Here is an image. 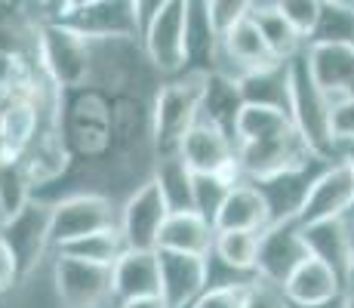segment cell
Masks as SVG:
<instances>
[{"mask_svg": "<svg viewBox=\"0 0 354 308\" xmlns=\"http://www.w3.org/2000/svg\"><path fill=\"white\" fill-rule=\"evenodd\" d=\"M290 118L317 161H336V108L326 102L321 87L311 78L305 50L296 59H290Z\"/></svg>", "mask_w": 354, "mask_h": 308, "instance_id": "1", "label": "cell"}, {"mask_svg": "<svg viewBox=\"0 0 354 308\" xmlns=\"http://www.w3.org/2000/svg\"><path fill=\"white\" fill-rule=\"evenodd\" d=\"M203 71H185V78L163 84L151 102V154L176 157L185 133L201 118L203 99Z\"/></svg>", "mask_w": 354, "mask_h": 308, "instance_id": "2", "label": "cell"}, {"mask_svg": "<svg viewBox=\"0 0 354 308\" xmlns=\"http://www.w3.org/2000/svg\"><path fill=\"white\" fill-rule=\"evenodd\" d=\"M56 123L74 154L99 161L102 154L111 152V96H105V90L99 87H80V90L62 93Z\"/></svg>", "mask_w": 354, "mask_h": 308, "instance_id": "3", "label": "cell"}, {"mask_svg": "<svg viewBox=\"0 0 354 308\" xmlns=\"http://www.w3.org/2000/svg\"><path fill=\"white\" fill-rule=\"evenodd\" d=\"M37 65L40 74L59 93L90 87L93 78V44L71 25L44 19L37 31Z\"/></svg>", "mask_w": 354, "mask_h": 308, "instance_id": "4", "label": "cell"}, {"mask_svg": "<svg viewBox=\"0 0 354 308\" xmlns=\"http://www.w3.org/2000/svg\"><path fill=\"white\" fill-rule=\"evenodd\" d=\"M354 213V170L348 161L336 157L333 163H324L315 173L302 203H299L296 222L315 225L330 219H351Z\"/></svg>", "mask_w": 354, "mask_h": 308, "instance_id": "5", "label": "cell"}, {"mask_svg": "<svg viewBox=\"0 0 354 308\" xmlns=\"http://www.w3.org/2000/svg\"><path fill=\"white\" fill-rule=\"evenodd\" d=\"M50 222H53V203L44 201H31L16 216L0 219V241L12 253L22 280H28L37 271V265L44 262V253L53 246Z\"/></svg>", "mask_w": 354, "mask_h": 308, "instance_id": "6", "label": "cell"}, {"mask_svg": "<svg viewBox=\"0 0 354 308\" xmlns=\"http://www.w3.org/2000/svg\"><path fill=\"white\" fill-rule=\"evenodd\" d=\"M188 3L192 0H169L142 31L145 56L160 74L188 71Z\"/></svg>", "mask_w": 354, "mask_h": 308, "instance_id": "7", "label": "cell"}, {"mask_svg": "<svg viewBox=\"0 0 354 308\" xmlns=\"http://www.w3.org/2000/svg\"><path fill=\"white\" fill-rule=\"evenodd\" d=\"M169 213L173 210H169L154 176H148L145 182L136 185L124 201V207L118 210V228L129 250H158L160 228Z\"/></svg>", "mask_w": 354, "mask_h": 308, "instance_id": "8", "label": "cell"}, {"mask_svg": "<svg viewBox=\"0 0 354 308\" xmlns=\"http://www.w3.org/2000/svg\"><path fill=\"white\" fill-rule=\"evenodd\" d=\"M111 225H118V210H114L111 197L99 194V191H77V194H68L53 203L50 241L59 250L77 237L111 228Z\"/></svg>", "mask_w": 354, "mask_h": 308, "instance_id": "9", "label": "cell"}, {"mask_svg": "<svg viewBox=\"0 0 354 308\" xmlns=\"http://www.w3.org/2000/svg\"><path fill=\"white\" fill-rule=\"evenodd\" d=\"M53 290L62 308H105L108 302H114L111 269L80 262L62 253H56V262H53Z\"/></svg>", "mask_w": 354, "mask_h": 308, "instance_id": "10", "label": "cell"}, {"mask_svg": "<svg viewBox=\"0 0 354 308\" xmlns=\"http://www.w3.org/2000/svg\"><path fill=\"white\" fill-rule=\"evenodd\" d=\"M179 157L185 161V167L192 173H213L225 176L228 182H241V163H237V148L234 136L219 129L216 123L197 118V123L185 133L179 148Z\"/></svg>", "mask_w": 354, "mask_h": 308, "instance_id": "11", "label": "cell"}, {"mask_svg": "<svg viewBox=\"0 0 354 308\" xmlns=\"http://www.w3.org/2000/svg\"><path fill=\"white\" fill-rule=\"evenodd\" d=\"M308 244H305V228L296 219H281L271 222L259 235V259H256V278L268 280L274 287H283L287 278L308 259Z\"/></svg>", "mask_w": 354, "mask_h": 308, "instance_id": "12", "label": "cell"}, {"mask_svg": "<svg viewBox=\"0 0 354 308\" xmlns=\"http://www.w3.org/2000/svg\"><path fill=\"white\" fill-rule=\"evenodd\" d=\"M305 62L333 108L354 102V44H308Z\"/></svg>", "mask_w": 354, "mask_h": 308, "instance_id": "13", "label": "cell"}, {"mask_svg": "<svg viewBox=\"0 0 354 308\" xmlns=\"http://www.w3.org/2000/svg\"><path fill=\"white\" fill-rule=\"evenodd\" d=\"M160 262V299L169 308H192L209 287V259L188 253L158 250Z\"/></svg>", "mask_w": 354, "mask_h": 308, "instance_id": "14", "label": "cell"}, {"mask_svg": "<svg viewBox=\"0 0 354 308\" xmlns=\"http://www.w3.org/2000/svg\"><path fill=\"white\" fill-rule=\"evenodd\" d=\"M77 34H84L90 44H105V40H133L139 37V25L133 16V3L129 0H96L93 6L77 12H68L62 19Z\"/></svg>", "mask_w": 354, "mask_h": 308, "instance_id": "15", "label": "cell"}, {"mask_svg": "<svg viewBox=\"0 0 354 308\" xmlns=\"http://www.w3.org/2000/svg\"><path fill=\"white\" fill-rule=\"evenodd\" d=\"M71 161H74V152L68 148V139L56 120L40 129L37 139L22 154V167L28 173L31 188H44V185L59 182L71 170Z\"/></svg>", "mask_w": 354, "mask_h": 308, "instance_id": "16", "label": "cell"}, {"mask_svg": "<svg viewBox=\"0 0 354 308\" xmlns=\"http://www.w3.org/2000/svg\"><path fill=\"white\" fill-rule=\"evenodd\" d=\"M290 305H324L345 296V278L324 259L308 256L281 287Z\"/></svg>", "mask_w": 354, "mask_h": 308, "instance_id": "17", "label": "cell"}, {"mask_svg": "<svg viewBox=\"0 0 354 308\" xmlns=\"http://www.w3.org/2000/svg\"><path fill=\"white\" fill-rule=\"evenodd\" d=\"M111 290L114 302H129V299L160 296V262L158 250H129L114 262L111 269Z\"/></svg>", "mask_w": 354, "mask_h": 308, "instance_id": "18", "label": "cell"}, {"mask_svg": "<svg viewBox=\"0 0 354 308\" xmlns=\"http://www.w3.org/2000/svg\"><path fill=\"white\" fill-rule=\"evenodd\" d=\"M271 225V207L265 201L262 188L250 179H241L237 185H231V191L225 194L222 207L213 216V228L216 231H265Z\"/></svg>", "mask_w": 354, "mask_h": 308, "instance_id": "19", "label": "cell"}, {"mask_svg": "<svg viewBox=\"0 0 354 308\" xmlns=\"http://www.w3.org/2000/svg\"><path fill=\"white\" fill-rule=\"evenodd\" d=\"M216 244V228L207 216L197 210H173L167 216L158 237V250H173V253H188V256H213Z\"/></svg>", "mask_w": 354, "mask_h": 308, "instance_id": "20", "label": "cell"}, {"mask_svg": "<svg viewBox=\"0 0 354 308\" xmlns=\"http://www.w3.org/2000/svg\"><path fill=\"white\" fill-rule=\"evenodd\" d=\"M243 93H241V84H237L234 74L228 71H209L203 78V99H201V118L216 123L219 129L234 136V123L243 111Z\"/></svg>", "mask_w": 354, "mask_h": 308, "instance_id": "21", "label": "cell"}, {"mask_svg": "<svg viewBox=\"0 0 354 308\" xmlns=\"http://www.w3.org/2000/svg\"><path fill=\"white\" fill-rule=\"evenodd\" d=\"M302 228H305V244H308L311 256L324 259L326 265H333L345 278L348 262H351V250H354L351 219H330V222L302 225Z\"/></svg>", "mask_w": 354, "mask_h": 308, "instance_id": "22", "label": "cell"}, {"mask_svg": "<svg viewBox=\"0 0 354 308\" xmlns=\"http://www.w3.org/2000/svg\"><path fill=\"white\" fill-rule=\"evenodd\" d=\"M222 50H225V56L231 62H237L241 74L259 71V68H271L281 62L271 53V46L265 44L262 31H259V25L250 16L241 19L237 25H231V28L222 34ZM241 74H237V78H241Z\"/></svg>", "mask_w": 354, "mask_h": 308, "instance_id": "23", "label": "cell"}, {"mask_svg": "<svg viewBox=\"0 0 354 308\" xmlns=\"http://www.w3.org/2000/svg\"><path fill=\"white\" fill-rule=\"evenodd\" d=\"M188 71H216V53L222 50V37L213 25L207 0H192L188 3Z\"/></svg>", "mask_w": 354, "mask_h": 308, "instance_id": "24", "label": "cell"}, {"mask_svg": "<svg viewBox=\"0 0 354 308\" xmlns=\"http://www.w3.org/2000/svg\"><path fill=\"white\" fill-rule=\"evenodd\" d=\"M237 84H241L243 102L250 105H274L290 111V62H277L271 68L241 74Z\"/></svg>", "mask_w": 354, "mask_h": 308, "instance_id": "25", "label": "cell"}, {"mask_svg": "<svg viewBox=\"0 0 354 308\" xmlns=\"http://www.w3.org/2000/svg\"><path fill=\"white\" fill-rule=\"evenodd\" d=\"M259 235L262 231H216L213 244V262H219L222 269L234 271V275L256 278V259H259Z\"/></svg>", "mask_w": 354, "mask_h": 308, "instance_id": "26", "label": "cell"}, {"mask_svg": "<svg viewBox=\"0 0 354 308\" xmlns=\"http://www.w3.org/2000/svg\"><path fill=\"white\" fill-rule=\"evenodd\" d=\"M56 253L80 259V262H90V265H102V269H114V262L127 253V241H124V235H120L118 225H111V228L93 231V235L77 237V241L59 246Z\"/></svg>", "mask_w": 354, "mask_h": 308, "instance_id": "27", "label": "cell"}, {"mask_svg": "<svg viewBox=\"0 0 354 308\" xmlns=\"http://www.w3.org/2000/svg\"><path fill=\"white\" fill-rule=\"evenodd\" d=\"M250 19L259 25L265 44L271 46V53H274L281 62H290V59H296L299 53H302V37H299V31L292 28L287 19H283V12L277 10L274 3L271 6H256V10L250 12Z\"/></svg>", "mask_w": 354, "mask_h": 308, "instance_id": "28", "label": "cell"}, {"mask_svg": "<svg viewBox=\"0 0 354 308\" xmlns=\"http://www.w3.org/2000/svg\"><path fill=\"white\" fill-rule=\"evenodd\" d=\"M151 176L158 179L169 210H194V173L185 167L179 154L154 161Z\"/></svg>", "mask_w": 354, "mask_h": 308, "instance_id": "29", "label": "cell"}, {"mask_svg": "<svg viewBox=\"0 0 354 308\" xmlns=\"http://www.w3.org/2000/svg\"><path fill=\"white\" fill-rule=\"evenodd\" d=\"M31 201V182L22 167V157L0 154V219L16 216Z\"/></svg>", "mask_w": 354, "mask_h": 308, "instance_id": "30", "label": "cell"}, {"mask_svg": "<svg viewBox=\"0 0 354 308\" xmlns=\"http://www.w3.org/2000/svg\"><path fill=\"white\" fill-rule=\"evenodd\" d=\"M308 44H354V6L342 3H324L317 28Z\"/></svg>", "mask_w": 354, "mask_h": 308, "instance_id": "31", "label": "cell"}, {"mask_svg": "<svg viewBox=\"0 0 354 308\" xmlns=\"http://www.w3.org/2000/svg\"><path fill=\"white\" fill-rule=\"evenodd\" d=\"M231 185H237V182H228L225 176L194 173V210L213 222L216 210L222 207V201H225V194L231 191Z\"/></svg>", "mask_w": 354, "mask_h": 308, "instance_id": "32", "label": "cell"}, {"mask_svg": "<svg viewBox=\"0 0 354 308\" xmlns=\"http://www.w3.org/2000/svg\"><path fill=\"white\" fill-rule=\"evenodd\" d=\"M250 284H253V278L231 280V284H213L197 296L192 308H247Z\"/></svg>", "mask_w": 354, "mask_h": 308, "instance_id": "33", "label": "cell"}, {"mask_svg": "<svg viewBox=\"0 0 354 308\" xmlns=\"http://www.w3.org/2000/svg\"><path fill=\"white\" fill-rule=\"evenodd\" d=\"M274 6L283 12V19L299 31L302 40H311V34L317 28V19H321L324 0H274Z\"/></svg>", "mask_w": 354, "mask_h": 308, "instance_id": "34", "label": "cell"}, {"mask_svg": "<svg viewBox=\"0 0 354 308\" xmlns=\"http://www.w3.org/2000/svg\"><path fill=\"white\" fill-rule=\"evenodd\" d=\"M207 3H209V16H213V25H216V31H219V37L231 25H237L241 19H247L250 12L256 10V0H207Z\"/></svg>", "mask_w": 354, "mask_h": 308, "instance_id": "35", "label": "cell"}, {"mask_svg": "<svg viewBox=\"0 0 354 308\" xmlns=\"http://www.w3.org/2000/svg\"><path fill=\"white\" fill-rule=\"evenodd\" d=\"M247 308H287L283 290L262 278H253L250 284V296H247Z\"/></svg>", "mask_w": 354, "mask_h": 308, "instance_id": "36", "label": "cell"}, {"mask_svg": "<svg viewBox=\"0 0 354 308\" xmlns=\"http://www.w3.org/2000/svg\"><path fill=\"white\" fill-rule=\"evenodd\" d=\"M19 265H16V259H12V253L6 250V244L0 241V293H6V290H12V287L19 284Z\"/></svg>", "mask_w": 354, "mask_h": 308, "instance_id": "37", "label": "cell"}, {"mask_svg": "<svg viewBox=\"0 0 354 308\" xmlns=\"http://www.w3.org/2000/svg\"><path fill=\"white\" fill-rule=\"evenodd\" d=\"M129 3H133V16H136V25H139V34H142L148 28V22L158 16L169 0H129Z\"/></svg>", "mask_w": 354, "mask_h": 308, "instance_id": "38", "label": "cell"}, {"mask_svg": "<svg viewBox=\"0 0 354 308\" xmlns=\"http://www.w3.org/2000/svg\"><path fill=\"white\" fill-rule=\"evenodd\" d=\"M336 136H354V102L336 111Z\"/></svg>", "mask_w": 354, "mask_h": 308, "instance_id": "39", "label": "cell"}, {"mask_svg": "<svg viewBox=\"0 0 354 308\" xmlns=\"http://www.w3.org/2000/svg\"><path fill=\"white\" fill-rule=\"evenodd\" d=\"M40 6H44V12L53 22H62L68 16V10H71V0H40Z\"/></svg>", "mask_w": 354, "mask_h": 308, "instance_id": "40", "label": "cell"}, {"mask_svg": "<svg viewBox=\"0 0 354 308\" xmlns=\"http://www.w3.org/2000/svg\"><path fill=\"white\" fill-rule=\"evenodd\" d=\"M336 157H342V161H348V167L354 170V136H342L336 145ZM354 219V213H351Z\"/></svg>", "mask_w": 354, "mask_h": 308, "instance_id": "41", "label": "cell"}, {"mask_svg": "<svg viewBox=\"0 0 354 308\" xmlns=\"http://www.w3.org/2000/svg\"><path fill=\"white\" fill-rule=\"evenodd\" d=\"M118 308H169L160 296H145V299H129V302H120Z\"/></svg>", "mask_w": 354, "mask_h": 308, "instance_id": "42", "label": "cell"}, {"mask_svg": "<svg viewBox=\"0 0 354 308\" xmlns=\"http://www.w3.org/2000/svg\"><path fill=\"white\" fill-rule=\"evenodd\" d=\"M345 290H354V250H351V262H348V271H345Z\"/></svg>", "mask_w": 354, "mask_h": 308, "instance_id": "43", "label": "cell"}, {"mask_svg": "<svg viewBox=\"0 0 354 308\" xmlns=\"http://www.w3.org/2000/svg\"><path fill=\"white\" fill-rule=\"evenodd\" d=\"M287 308H342V299H333V302H324V305H290Z\"/></svg>", "mask_w": 354, "mask_h": 308, "instance_id": "44", "label": "cell"}, {"mask_svg": "<svg viewBox=\"0 0 354 308\" xmlns=\"http://www.w3.org/2000/svg\"><path fill=\"white\" fill-rule=\"evenodd\" d=\"M96 0H71V10L68 12H77V10H86V6H93Z\"/></svg>", "mask_w": 354, "mask_h": 308, "instance_id": "45", "label": "cell"}, {"mask_svg": "<svg viewBox=\"0 0 354 308\" xmlns=\"http://www.w3.org/2000/svg\"><path fill=\"white\" fill-rule=\"evenodd\" d=\"M342 308H354V290H345V296H342Z\"/></svg>", "mask_w": 354, "mask_h": 308, "instance_id": "46", "label": "cell"}, {"mask_svg": "<svg viewBox=\"0 0 354 308\" xmlns=\"http://www.w3.org/2000/svg\"><path fill=\"white\" fill-rule=\"evenodd\" d=\"M324 3H342V0H324Z\"/></svg>", "mask_w": 354, "mask_h": 308, "instance_id": "47", "label": "cell"}, {"mask_svg": "<svg viewBox=\"0 0 354 308\" xmlns=\"http://www.w3.org/2000/svg\"><path fill=\"white\" fill-rule=\"evenodd\" d=\"M351 225H354V219H351Z\"/></svg>", "mask_w": 354, "mask_h": 308, "instance_id": "48", "label": "cell"}]
</instances>
